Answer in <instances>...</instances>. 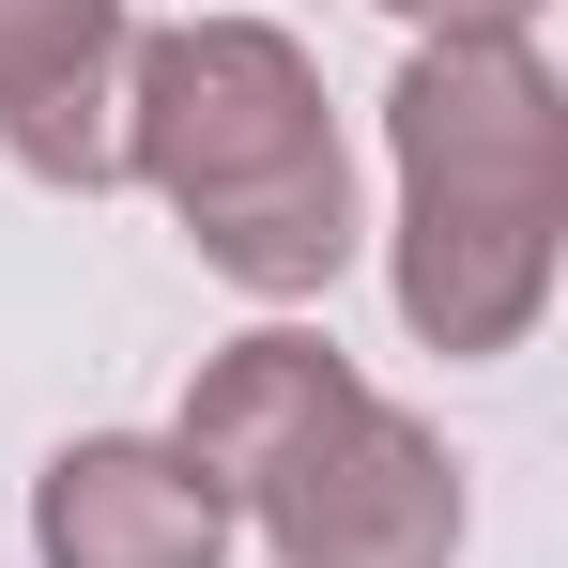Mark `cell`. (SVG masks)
<instances>
[{
    "instance_id": "cell-2",
    "label": "cell",
    "mask_w": 568,
    "mask_h": 568,
    "mask_svg": "<svg viewBox=\"0 0 568 568\" xmlns=\"http://www.w3.org/2000/svg\"><path fill=\"white\" fill-rule=\"evenodd\" d=\"M384 154H399V323L476 369L523 354L554 307L568 246V93L523 31H462L415 47L384 93Z\"/></svg>"
},
{
    "instance_id": "cell-1",
    "label": "cell",
    "mask_w": 568,
    "mask_h": 568,
    "mask_svg": "<svg viewBox=\"0 0 568 568\" xmlns=\"http://www.w3.org/2000/svg\"><path fill=\"white\" fill-rule=\"evenodd\" d=\"M123 185H154L185 246L262 307L354 262V154H338L323 62L262 16H170L123 47Z\"/></svg>"
},
{
    "instance_id": "cell-3",
    "label": "cell",
    "mask_w": 568,
    "mask_h": 568,
    "mask_svg": "<svg viewBox=\"0 0 568 568\" xmlns=\"http://www.w3.org/2000/svg\"><path fill=\"white\" fill-rule=\"evenodd\" d=\"M170 446H185V476L231 523H262L277 568H446L462 554V462H446V430H415L307 323H262V338L200 354Z\"/></svg>"
},
{
    "instance_id": "cell-4",
    "label": "cell",
    "mask_w": 568,
    "mask_h": 568,
    "mask_svg": "<svg viewBox=\"0 0 568 568\" xmlns=\"http://www.w3.org/2000/svg\"><path fill=\"white\" fill-rule=\"evenodd\" d=\"M123 47H139L123 0H0V154L31 185H123Z\"/></svg>"
},
{
    "instance_id": "cell-6",
    "label": "cell",
    "mask_w": 568,
    "mask_h": 568,
    "mask_svg": "<svg viewBox=\"0 0 568 568\" xmlns=\"http://www.w3.org/2000/svg\"><path fill=\"white\" fill-rule=\"evenodd\" d=\"M384 16H399L415 47H462V31H523L538 0H384Z\"/></svg>"
},
{
    "instance_id": "cell-5",
    "label": "cell",
    "mask_w": 568,
    "mask_h": 568,
    "mask_svg": "<svg viewBox=\"0 0 568 568\" xmlns=\"http://www.w3.org/2000/svg\"><path fill=\"white\" fill-rule=\"evenodd\" d=\"M31 554L47 568H231V507L185 476L170 430H93L31 476Z\"/></svg>"
}]
</instances>
